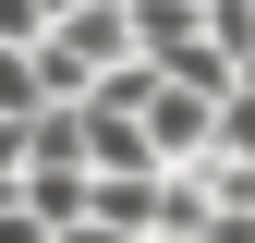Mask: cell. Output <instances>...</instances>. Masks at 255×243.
<instances>
[{"mask_svg":"<svg viewBox=\"0 0 255 243\" xmlns=\"http://www.w3.org/2000/svg\"><path fill=\"white\" fill-rule=\"evenodd\" d=\"M122 12H134L146 49H170V37H195V24H207V0H122Z\"/></svg>","mask_w":255,"mask_h":243,"instance_id":"obj_1","label":"cell"},{"mask_svg":"<svg viewBox=\"0 0 255 243\" xmlns=\"http://www.w3.org/2000/svg\"><path fill=\"white\" fill-rule=\"evenodd\" d=\"M49 37V0H0V49H37Z\"/></svg>","mask_w":255,"mask_h":243,"instance_id":"obj_2","label":"cell"},{"mask_svg":"<svg viewBox=\"0 0 255 243\" xmlns=\"http://www.w3.org/2000/svg\"><path fill=\"white\" fill-rule=\"evenodd\" d=\"M0 110H49V98H37V61H24V49H0Z\"/></svg>","mask_w":255,"mask_h":243,"instance_id":"obj_3","label":"cell"},{"mask_svg":"<svg viewBox=\"0 0 255 243\" xmlns=\"http://www.w3.org/2000/svg\"><path fill=\"white\" fill-rule=\"evenodd\" d=\"M0 243H61V231H49L37 207H24V195H0Z\"/></svg>","mask_w":255,"mask_h":243,"instance_id":"obj_4","label":"cell"},{"mask_svg":"<svg viewBox=\"0 0 255 243\" xmlns=\"http://www.w3.org/2000/svg\"><path fill=\"white\" fill-rule=\"evenodd\" d=\"M49 12H73V0H49Z\"/></svg>","mask_w":255,"mask_h":243,"instance_id":"obj_5","label":"cell"}]
</instances>
